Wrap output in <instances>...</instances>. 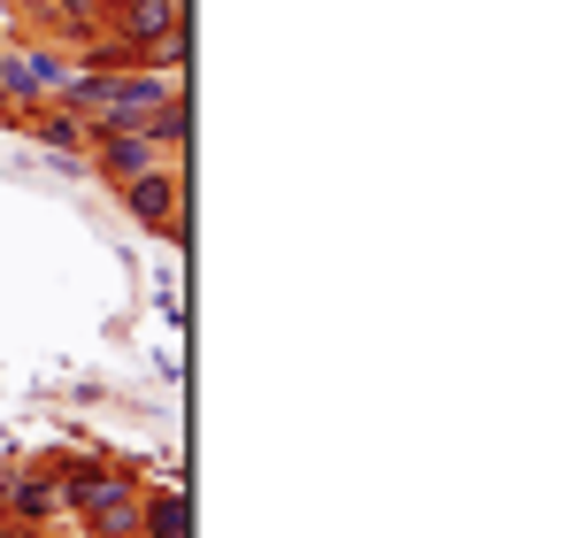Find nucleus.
<instances>
[{
    "label": "nucleus",
    "instance_id": "f257e3e1",
    "mask_svg": "<svg viewBox=\"0 0 569 538\" xmlns=\"http://www.w3.org/2000/svg\"><path fill=\"white\" fill-rule=\"evenodd\" d=\"M162 147L139 131V123H86V170L108 185H131L139 170H154Z\"/></svg>",
    "mask_w": 569,
    "mask_h": 538
},
{
    "label": "nucleus",
    "instance_id": "f03ea898",
    "mask_svg": "<svg viewBox=\"0 0 569 538\" xmlns=\"http://www.w3.org/2000/svg\"><path fill=\"white\" fill-rule=\"evenodd\" d=\"M116 192H123V208H131L147 231H162V239H178V231H186V170L154 162V170H139L131 185H116Z\"/></svg>",
    "mask_w": 569,
    "mask_h": 538
},
{
    "label": "nucleus",
    "instance_id": "7ed1b4c3",
    "mask_svg": "<svg viewBox=\"0 0 569 538\" xmlns=\"http://www.w3.org/2000/svg\"><path fill=\"white\" fill-rule=\"evenodd\" d=\"M192 8L186 0H116V16H108V31H123L139 54L154 47V39H170V31H186Z\"/></svg>",
    "mask_w": 569,
    "mask_h": 538
},
{
    "label": "nucleus",
    "instance_id": "20e7f679",
    "mask_svg": "<svg viewBox=\"0 0 569 538\" xmlns=\"http://www.w3.org/2000/svg\"><path fill=\"white\" fill-rule=\"evenodd\" d=\"M139 492H147V485H139V477L123 469V477H116V485L100 492L93 508L78 516V524H86V538H139Z\"/></svg>",
    "mask_w": 569,
    "mask_h": 538
},
{
    "label": "nucleus",
    "instance_id": "39448f33",
    "mask_svg": "<svg viewBox=\"0 0 569 538\" xmlns=\"http://www.w3.org/2000/svg\"><path fill=\"white\" fill-rule=\"evenodd\" d=\"M0 516H16V524H54V516H62V485H54V469H16Z\"/></svg>",
    "mask_w": 569,
    "mask_h": 538
},
{
    "label": "nucleus",
    "instance_id": "423d86ee",
    "mask_svg": "<svg viewBox=\"0 0 569 538\" xmlns=\"http://www.w3.org/2000/svg\"><path fill=\"white\" fill-rule=\"evenodd\" d=\"M139 131L162 147V162H170V170H186V131H192V100H186V86L170 92L162 108H147V116H139Z\"/></svg>",
    "mask_w": 569,
    "mask_h": 538
},
{
    "label": "nucleus",
    "instance_id": "0eeeda50",
    "mask_svg": "<svg viewBox=\"0 0 569 538\" xmlns=\"http://www.w3.org/2000/svg\"><path fill=\"white\" fill-rule=\"evenodd\" d=\"M23 131H31L39 147L70 155V170H86V123H78L70 108H54V100H47V108H31V116H23Z\"/></svg>",
    "mask_w": 569,
    "mask_h": 538
},
{
    "label": "nucleus",
    "instance_id": "6e6552de",
    "mask_svg": "<svg viewBox=\"0 0 569 538\" xmlns=\"http://www.w3.org/2000/svg\"><path fill=\"white\" fill-rule=\"evenodd\" d=\"M139 538H192V508L178 477H170V492H139Z\"/></svg>",
    "mask_w": 569,
    "mask_h": 538
},
{
    "label": "nucleus",
    "instance_id": "1a4fd4ad",
    "mask_svg": "<svg viewBox=\"0 0 569 538\" xmlns=\"http://www.w3.org/2000/svg\"><path fill=\"white\" fill-rule=\"evenodd\" d=\"M54 8H70V16H86V23H108V16H116V0H54Z\"/></svg>",
    "mask_w": 569,
    "mask_h": 538
},
{
    "label": "nucleus",
    "instance_id": "9d476101",
    "mask_svg": "<svg viewBox=\"0 0 569 538\" xmlns=\"http://www.w3.org/2000/svg\"><path fill=\"white\" fill-rule=\"evenodd\" d=\"M0 538H47V524H16V516H0Z\"/></svg>",
    "mask_w": 569,
    "mask_h": 538
},
{
    "label": "nucleus",
    "instance_id": "9b49d317",
    "mask_svg": "<svg viewBox=\"0 0 569 538\" xmlns=\"http://www.w3.org/2000/svg\"><path fill=\"white\" fill-rule=\"evenodd\" d=\"M47 8H54V0H8V16H23V23H39Z\"/></svg>",
    "mask_w": 569,
    "mask_h": 538
},
{
    "label": "nucleus",
    "instance_id": "f8f14e48",
    "mask_svg": "<svg viewBox=\"0 0 569 538\" xmlns=\"http://www.w3.org/2000/svg\"><path fill=\"white\" fill-rule=\"evenodd\" d=\"M8 477H16V469H0V508H8Z\"/></svg>",
    "mask_w": 569,
    "mask_h": 538
}]
</instances>
